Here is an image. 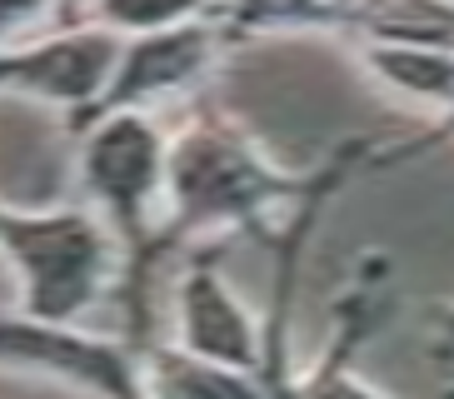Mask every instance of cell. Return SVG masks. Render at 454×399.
Listing matches in <instances>:
<instances>
[{
	"instance_id": "15",
	"label": "cell",
	"mask_w": 454,
	"mask_h": 399,
	"mask_svg": "<svg viewBox=\"0 0 454 399\" xmlns=\"http://www.w3.org/2000/svg\"><path fill=\"white\" fill-rule=\"evenodd\" d=\"M434 349H440L444 359L454 355V305H450V309H440V340H434Z\"/></svg>"
},
{
	"instance_id": "7",
	"label": "cell",
	"mask_w": 454,
	"mask_h": 399,
	"mask_svg": "<svg viewBox=\"0 0 454 399\" xmlns=\"http://www.w3.org/2000/svg\"><path fill=\"white\" fill-rule=\"evenodd\" d=\"M115 55H121V35L81 20V26L5 45L0 51V90L60 106L75 120L100 100L110 70H115Z\"/></svg>"
},
{
	"instance_id": "14",
	"label": "cell",
	"mask_w": 454,
	"mask_h": 399,
	"mask_svg": "<svg viewBox=\"0 0 454 399\" xmlns=\"http://www.w3.org/2000/svg\"><path fill=\"white\" fill-rule=\"evenodd\" d=\"M60 0H0V51L5 45H20V40H35V30L55 15Z\"/></svg>"
},
{
	"instance_id": "4",
	"label": "cell",
	"mask_w": 454,
	"mask_h": 399,
	"mask_svg": "<svg viewBox=\"0 0 454 399\" xmlns=\"http://www.w3.org/2000/svg\"><path fill=\"white\" fill-rule=\"evenodd\" d=\"M225 51H230V40L215 20L150 30V35H125L100 100L85 115L70 120V130H81V125H90L100 115H121V110H145V115H155V106L200 90L205 80L215 75V66L225 60Z\"/></svg>"
},
{
	"instance_id": "16",
	"label": "cell",
	"mask_w": 454,
	"mask_h": 399,
	"mask_svg": "<svg viewBox=\"0 0 454 399\" xmlns=\"http://www.w3.org/2000/svg\"><path fill=\"white\" fill-rule=\"evenodd\" d=\"M434 140H440V145H444V140H454V100H450V115L434 125Z\"/></svg>"
},
{
	"instance_id": "2",
	"label": "cell",
	"mask_w": 454,
	"mask_h": 399,
	"mask_svg": "<svg viewBox=\"0 0 454 399\" xmlns=\"http://www.w3.org/2000/svg\"><path fill=\"white\" fill-rule=\"evenodd\" d=\"M75 150V175L90 210L106 220L125 254L121 275V305H125V345H150V279L160 270V225H165V155H170V130L145 110H121L100 115L81 130Z\"/></svg>"
},
{
	"instance_id": "10",
	"label": "cell",
	"mask_w": 454,
	"mask_h": 399,
	"mask_svg": "<svg viewBox=\"0 0 454 399\" xmlns=\"http://www.w3.org/2000/svg\"><path fill=\"white\" fill-rule=\"evenodd\" d=\"M140 385L145 399H270L260 374L200 359L175 340H150L140 349Z\"/></svg>"
},
{
	"instance_id": "13",
	"label": "cell",
	"mask_w": 454,
	"mask_h": 399,
	"mask_svg": "<svg viewBox=\"0 0 454 399\" xmlns=\"http://www.w3.org/2000/svg\"><path fill=\"white\" fill-rule=\"evenodd\" d=\"M225 0H90L85 20L110 35H150V30H175L195 26V20H215Z\"/></svg>"
},
{
	"instance_id": "9",
	"label": "cell",
	"mask_w": 454,
	"mask_h": 399,
	"mask_svg": "<svg viewBox=\"0 0 454 399\" xmlns=\"http://www.w3.org/2000/svg\"><path fill=\"white\" fill-rule=\"evenodd\" d=\"M325 35L355 51H454V0H325Z\"/></svg>"
},
{
	"instance_id": "12",
	"label": "cell",
	"mask_w": 454,
	"mask_h": 399,
	"mask_svg": "<svg viewBox=\"0 0 454 399\" xmlns=\"http://www.w3.org/2000/svg\"><path fill=\"white\" fill-rule=\"evenodd\" d=\"M215 26L225 30L230 45L265 35H309L325 30V0H225Z\"/></svg>"
},
{
	"instance_id": "1",
	"label": "cell",
	"mask_w": 454,
	"mask_h": 399,
	"mask_svg": "<svg viewBox=\"0 0 454 399\" xmlns=\"http://www.w3.org/2000/svg\"><path fill=\"white\" fill-rule=\"evenodd\" d=\"M355 150H360V140H345L315 170L294 175L254 145V135L235 115L215 106L195 110L180 130H170L160 260L175 250H195V245H225L230 235L275 239L285 220Z\"/></svg>"
},
{
	"instance_id": "5",
	"label": "cell",
	"mask_w": 454,
	"mask_h": 399,
	"mask_svg": "<svg viewBox=\"0 0 454 399\" xmlns=\"http://www.w3.org/2000/svg\"><path fill=\"white\" fill-rule=\"evenodd\" d=\"M0 364L55 374L66 385L90 389L95 399H145L135 345L110 340V334H90L85 325L30 319L26 309H0Z\"/></svg>"
},
{
	"instance_id": "6",
	"label": "cell",
	"mask_w": 454,
	"mask_h": 399,
	"mask_svg": "<svg viewBox=\"0 0 454 399\" xmlns=\"http://www.w3.org/2000/svg\"><path fill=\"white\" fill-rule=\"evenodd\" d=\"M225 245H195L175 279V345L230 370H265V315L230 290L220 270Z\"/></svg>"
},
{
	"instance_id": "11",
	"label": "cell",
	"mask_w": 454,
	"mask_h": 399,
	"mask_svg": "<svg viewBox=\"0 0 454 399\" xmlns=\"http://www.w3.org/2000/svg\"><path fill=\"white\" fill-rule=\"evenodd\" d=\"M360 66L370 70L380 85H389L395 95L414 100V106L450 115L454 100V51H360Z\"/></svg>"
},
{
	"instance_id": "8",
	"label": "cell",
	"mask_w": 454,
	"mask_h": 399,
	"mask_svg": "<svg viewBox=\"0 0 454 399\" xmlns=\"http://www.w3.org/2000/svg\"><path fill=\"white\" fill-rule=\"evenodd\" d=\"M385 309H389V275H385V260L380 254H364L360 270L349 275L340 305H334V330H330V345L320 355L300 364L290 379V395L285 399H389L380 385H370L355 364V355L364 349L380 325H385Z\"/></svg>"
},
{
	"instance_id": "3",
	"label": "cell",
	"mask_w": 454,
	"mask_h": 399,
	"mask_svg": "<svg viewBox=\"0 0 454 399\" xmlns=\"http://www.w3.org/2000/svg\"><path fill=\"white\" fill-rule=\"evenodd\" d=\"M0 254L20 279L15 309L30 319L81 325L100 300L121 294L125 254L90 205H0Z\"/></svg>"
}]
</instances>
